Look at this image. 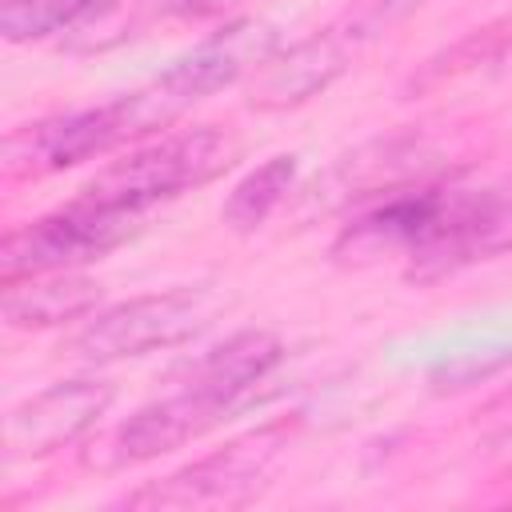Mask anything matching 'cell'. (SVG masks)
<instances>
[{
	"instance_id": "1",
	"label": "cell",
	"mask_w": 512,
	"mask_h": 512,
	"mask_svg": "<svg viewBox=\"0 0 512 512\" xmlns=\"http://www.w3.org/2000/svg\"><path fill=\"white\" fill-rule=\"evenodd\" d=\"M508 220V200L492 188H436L396 192L372 208L348 240L356 244H396L412 256V276H444L456 264L476 260L500 240Z\"/></svg>"
},
{
	"instance_id": "2",
	"label": "cell",
	"mask_w": 512,
	"mask_h": 512,
	"mask_svg": "<svg viewBox=\"0 0 512 512\" xmlns=\"http://www.w3.org/2000/svg\"><path fill=\"white\" fill-rule=\"evenodd\" d=\"M232 156H236V144L220 128L176 132V136L144 144V148L128 152L124 160L108 164L80 192H88L92 200H104L112 208L144 216L152 204L172 200V196H180L188 188H200L212 176H220L232 164Z\"/></svg>"
},
{
	"instance_id": "3",
	"label": "cell",
	"mask_w": 512,
	"mask_h": 512,
	"mask_svg": "<svg viewBox=\"0 0 512 512\" xmlns=\"http://www.w3.org/2000/svg\"><path fill=\"white\" fill-rule=\"evenodd\" d=\"M136 220H140L136 212L112 208V204L80 192L72 204L24 224L20 232H12L4 240V252H0L4 280L40 276V272H68L72 264L96 260V256L112 252L120 240H128Z\"/></svg>"
},
{
	"instance_id": "4",
	"label": "cell",
	"mask_w": 512,
	"mask_h": 512,
	"mask_svg": "<svg viewBox=\"0 0 512 512\" xmlns=\"http://www.w3.org/2000/svg\"><path fill=\"white\" fill-rule=\"evenodd\" d=\"M276 52V32L260 20H236L224 32L208 36L200 48H192L184 60H176L156 84L136 92V104L148 120V128L168 124L176 112H184L188 104L228 88L232 80H240L244 72L268 64Z\"/></svg>"
},
{
	"instance_id": "5",
	"label": "cell",
	"mask_w": 512,
	"mask_h": 512,
	"mask_svg": "<svg viewBox=\"0 0 512 512\" xmlns=\"http://www.w3.org/2000/svg\"><path fill=\"white\" fill-rule=\"evenodd\" d=\"M132 136H140V128H136L128 96H124V100H112L100 108H84V112H68V116H52V120L16 128L4 140V168H8V176L60 172V168L84 164L92 156H104Z\"/></svg>"
},
{
	"instance_id": "6",
	"label": "cell",
	"mask_w": 512,
	"mask_h": 512,
	"mask_svg": "<svg viewBox=\"0 0 512 512\" xmlns=\"http://www.w3.org/2000/svg\"><path fill=\"white\" fill-rule=\"evenodd\" d=\"M204 324L200 296L192 292H156V296H136L124 300L100 316L88 320L80 332L76 348L88 360H124V356H144L152 348H172L188 340Z\"/></svg>"
},
{
	"instance_id": "7",
	"label": "cell",
	"mask_w": 512,
	"mask_h": 512,
	"mask_svg": "<svg viewBox=\"0 0 512 512\" xmlns=\"http://www.w3.org/2000/svg\"><path fill=\"white\" fill-rule=\"evenodd\" d=\"M112 404V384L104 380H68L52 384L40 396L24 400L4 420V452L12 460L48 456L80 440Z\"/></svg>"
},
{
	"instance_id": "8",
	"label": "cell",
	"mask_w": 512,
	"mask_h": 512,
	"mask_svg": "<svg viewBox=\"0 0 512 512\" xmlns=\"http://www.w3.org/2000/svg\"><path fill=\"white\" fill-rule=\"evenodd\" d=\"M224 412L200 396L192 384H184L180 392L144 404L140 412H132L116 436H112V464H140L152 456H164L188 440H196L200 432H208Z\"/></svg>"
},
{
	"instance_id": "9",
	"label": "cell",
	"mask_w": 512,
	"mask_h": 512,
	"mask_svg": "<svg viewBox=\"0 0 512 512\" xmlns=\"http://www.w3.org/2000/svg\"><path fill=\"white\" fill-rule=\"evenodd\" d=\"M260 488V460L244 448L228 456H208L184 472H172L160 484L140 488L128 504L136 508H204V504H240Z\"/></svg>"
},
{
	"instance_id": "10",
	"label": "cell",
	"mask_w": 512,
	"mask_h": 512,
	"mask_svg": "<svg viewBox=\"0 0 512 512\" xmlns=\"http://www.w3.org/2000/svg\"><path fill=\"white\" fill-rule=\"evenodd\" d=\"M280 360V340L268 332H236L224 344H216L192 372L184 384H192L200 396H208L220 412H228L252 384H260Z\"/></svg>"
},
{
	"instance_id": "11",
	"label": "cell",
	"mask_w": 512,
	"mask_h": 512,
	"mask_svg": "<svg viewBox=\"0 0 512 512\" xmlns=\"http://www.w3.org/2000/svg\"><path fill=\"white\" fill-rule=\"evenodd\" d=\"M100 288L72 272H40L4 280V320L12 328H52L92 312Z\"/></svg>"
},
{
	"instance_id": "12",
	"label": "cell",
	"mask_w": 512,
	"mask_h": 512,
	"mask_svg": "<svg viewBox=\"0 0 512 512\" xmlns=\"http://www.w3.org/2000/svg\"><path fill=\"white\" fill-rule=\"evenodd\" d=\"M340 68H344V44H340V36H312V40H300V44L288 48L284 56L268 60V72L260 76L252 104H260V108H288V104H300V100L324 92V88L336 80Z\"/></svg>"
},
{
	"instance_id": "13",
	"label": "cell",
	"mask_w": 512,
	"mask_h": 512,
	"mask_svg": "<svg viewBox=\"0 0 512 512\" xmlns=\"http://www.w3.org/2000/svg\"><path fill=\"white\" fill-rule=\"evenodd\" d=\"M292 180H296V156H272V160H264L256 172H248L232 188V196H228V204L220 212L224 224L236 228V232L260 228L272 216V208L284 200V192L292 188Z\"/></svg>"
},
{
	"instance_id": "14",
	"label": "cell",
	"mask_w": 512,
	"mask_h": 512,
	"mask_svg": "<svg viewBox=\"0 0 512 512\" xmlns=\"http://www.w3.org/2000/svg\"><path fill=\"white\" fill-rule=\"evenodd\" d=\"M104 0H0V32L20 40H44L60 28L80 24L88 12H96Z\"/></svg>"
}]
</instances>
